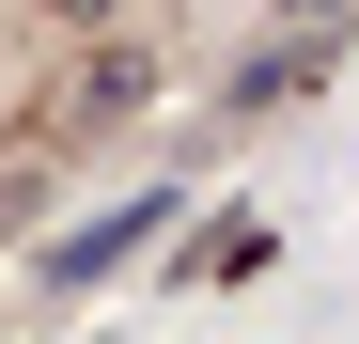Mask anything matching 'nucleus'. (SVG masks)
I'll return each mask as SVG.
<instances>
[{"instance_id": "obj_1", "label": "nucleus", "mask_w": 359, "mask_h": 344, "mask_svg": "<svg viewBox=\"0 0 359 344\" xmlns=\"http://www.w3.org/2000/svg\"><path fill=\"white\" fill-rule=\"evenodd\" d=\"M328 63H344V32H328V16H281V47H250V63L219 79V110H297Z\"/></svg>"}, {"instance_id": "obj_2", "label": "nucleus", "mask_w": 359, "mask_h": 344, "mask_svg": "<svg viewBox=\"0 0 359 344\" xmlns=\"http://www.w3.org/2000/svg\"><path fill=\"white\" fill-rule=\"evenodd\" d=\"M156 219H172V204H109V219H79V235H47V251H32V282H47V298H79V282H109Z\"/></svg>"}, {"instance_id": "obj_3", "label": "nucleus", "mask_w": 359, "mask_h": 344, "mask_svg": "<svg viewBox=\"0 0 359 344\" xmlns=\"http://www.w3.org/2000/svg\"><path fill=\"white\" fill-rule=\"evenodd\" d=\"M141 94H156V47H141V32H109V47H94V63L63 79V141H94V126H126V110H141Z\"/></svg>"}, {"instance_id": "obj_4", "label": "nucleus", "mask_w": 359, "mask_h": 344, "mask_svg": "<svg viewBox=\"0 0 359 344\" xmlns=\"http://www.w3.org/2000/svg\"><path fill=\"white\" fill-rule=\"evenodd\" d=\"M266 251H281V235H266V219H219V235H203V251H188V266H172V282H250V266H266Z\"/></svg>"}, {"instance_id": "obj_5", "label": "nucleus", "mask_w": 359, "mask_h": 344, "mask_svg": "<svg viewBox=\"0 0 359 344\" xmlns=\"http://www.w3.org/2000/svg\"><path fill=\"white\" fill-rule=\"evenodd\" d=\"M16 219H32V157H0V235H16Z\"/></svg>"}, {"instance_id": "obj_6", "label": "nucleus", "mask_w": 359, "mask_h": 344, "mask_svg": "<svg viewBox=\"0 0 359 344\" xmlns=\"http://www.w3.org/2000/svg\"><path fill=\"white\" fill-rule=\"evenodd\" d=\"M281 16H328V32H344V16H359V0H281Z\"/></svg>"}, {"instance_id": "obj_7", "label": "nucleus", "mask_w": 359, "mask_h": 344, "mask_svg": "<svg viewBox=\"0 0 359 344\" xmlns=\"http://www.w3.org/2000/svg\"><path fill=\"white\" fill-rule=\"evenodd\" d=\"M47 16H109V0H47Z\"/></svg>"}]
</instances>
